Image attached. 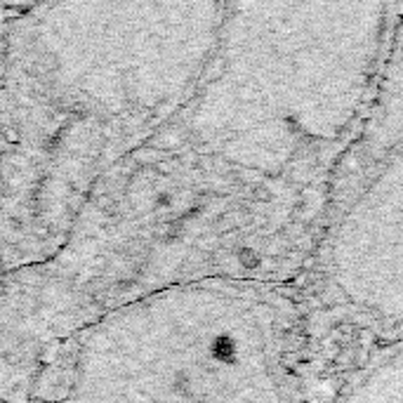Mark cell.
Segmentation results:
<instances>
[{"mask_svg":"<svg viewBox=\"0 0 403 403\" xmlns=\"http://www.w3.org/2000/svg\"><path fill=\"white\" fill-rule=\"evenodd\" d=\"M201 0H50L26 57L41 85L80 113L130 116L184 85Z\"/></svg>","mask_w":403,"mask_h":403,"instance_id":"cell-1","label":"cell"},{"mask_svg":"<svg viewBox=\"0 0 403 403\" xmlns=\"http://www.w3.org/2000/svg\"><path fill=\"white\" fill-rule=\"evenodd\" d=\"M239 262L243 264L246 269H255L259 264V255L252 248H243V250L239 252Z\"/></svg>","mask_w":403,"mask_h":403,"instance_id":"cell-2","label":"cell"},{"mask_svg":"<svg viewBox=\"0 0 403 403\" xmlns=\"http://www.w3.org/2000/svg\"><path fill=\"white\" fill-rule=\"evenodd\" d=\"M363 361H368V351H366V349H358V354H356V363H354V366H361Z\"/></svg>","mask_w":403,"mask_h":403,"instance_id":"cell-3","label":"cell"}]
</instances>
